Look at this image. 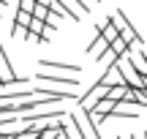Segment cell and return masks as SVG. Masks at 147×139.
<instances>
[{
	"instance_id": "9",
	"label": "cell",
	"mask_w": 147,
	"mask_h": 139,
	"mask_svg": "<svg viewBox=\"0 0 147 139\" xmlns=\"http://www.w3.org/2000/svg\"><path fill=\"white\" fill-rule=\"evenodd\" d=\"M16 8H22V11H27V14H33V11H36V3H33V0H22Z\"/></svg>"
},
{
	"instance_id": "4",
	"label": "cell",
	"mask_w": 147,
	"mask_h": 139,
	"mask_svg": "<svg viewBox=\"0 0 147 139\" xmlns=\"http://www.w3.org/2000/svg\"><path fill=\"white\" fill-rule=\"evenodd\" d=\"M38 65H41V71H57V74H74V76H79L82 74V65H71V63H60V60H38Z\"/></svg>"
},
{
	"instance_id": "6",
	"label": "cell",
	"mask_w": 147,
	"mask_h": 139,
	"mask_svg": "<svg viewBox=\"0 0 147 139\" xmlns=\"http://www.w3.org/2000/svg\"><path fill=\"white\" fill-rule=\"evenodd\" d=\"M63 11H65V16H71L74 22H82V19L90 16V8L82 5V3H76V0H63Z\"/></svg>"
},
{
	"instance_id": "1",
	"label": "cell",
	"mask_w": 147,
	"mask_h": 139,
	"mask_svg": "<svg viewBox=\"0 0 147 139\" xmlns=\"http://www.w3.org/2000/svg\"><path fill=\"white\" fill-rule=\"evenodd\" d=\"M68 120L74 123V128L79 131V136H82V139H104V136L98 134V123H95L93 109H87V107H76V109L68 115Z\"/></svg>"
},
{
	"instance_id": "7",
	"label": "cell",
	"mask_w": 147,
	"mask_h": 139,
	"mask_svg": "<svg viewBox=\"0 0 147 139\" xmlns=\"http://www.w3.org/2000/svg\"><path fill=\"white\" fill-rule=\"evenodd\" d=\"M128 90H131L128 85H112L109 93H106V101H112V104H123V101H125V96H128Z\"/></svg>"
},
{
	"instance_id": "11",
	"label": "cell",
	"mask_w": 147,
	"mask_h": 139,
	"mask_svg": "<svg viewBox=\"0 0 147 139\" xmlns=\"http://www.w3.org/2000/svg\"><path fill=\"white\" fill-rule=\"evenodd\" d=\"M144 90H147V79H144Z\"/></svg>"
},
{
	"instance_id": "10",
	"label": "cell",
	"mask_w": 147,
	"mask_h": 139,
	"mask_svg": "<svg viewBox=\"0 0 147 139\" xmlns=\"http://www.w3.org/2000/svg\"><path fill=\"white\" fill-rule=\"evenodd\" d=\"M128 139H147V131H142V134H139V136H134V134H131Z\"/></svg>"
},
{
	"instance_id": "8",
	"label": "cell",
	"mask_w": 147,
	"mask_h": 139,
	"mask_svg": "<svg viewBox=\"0 0 147 139\" xmlns=\"http://www.w3.org/2000/svg\"><path fill=\"white\" fill-rule=\"evenodd\" d=\"M112 117H139V112L134 107H128V104H117L112 109Z\"/></svg>"
},
{
	"instance_id": "3",
	"label": "cell",
	"mask_w": 147,
	"mask_h": 139,
	"mask_svg": "<svg viewBox=\"0 0 147 139\" xmlns=\"http://www.w3.org/2000/svg\"><path fill=\"white\" fill-rule=\"evenodd\" d=\"M25 76H16L14 65H11V57L5 55L3 44H0V85L3 87H11V85H25Z\"/></svg>"
},
{
	"instance_id": "12",
	"label": "cell",
	"mask_w": 147,
	"mask_h": 139,
	"mask_svg": "<svg viewBox=\"0 0 147 139\" xmlns=\"http://www.w3.org/2000/svg\"><path fill=\"white\" fill-rule=\"evenodd\" d=\"M117 139H123V136H117Z\"/></svg>"
},
{
	"instance_id": "2",
	"label": "cell",
	"mask_w": 147,
	"mask_h": 139,
	"mask_svg": "<svg viewBox=\"0 0 147 139\" xmlns=\"http://www.w3.org/2000/svg\"><path fill=\"white\" fill-rule=\"evenodd\" d=\"M109 22L117 27L120 38H125L131 47H134V44H142V36H139V30L134 27V22H128V19H125V14H123V11H112V14H109Z\"/></svg>"
},
{
	"instance_id": "5",
	"label": "cell",
	"mask_w": 147,
	"mask_h": 139,
	"mask_svg": "<svg viewBox=\"0 0 147 139\" xmlns=\"http://www.w3.org/2000/svg\"><path fill=\"white\" fill-rule=\"evenodd\" d=\"M38 79L47 82V85H63L65 90L79 87V79H76V76H65V74H49V71H38Z\"/></svg>"
}]
</instances>
